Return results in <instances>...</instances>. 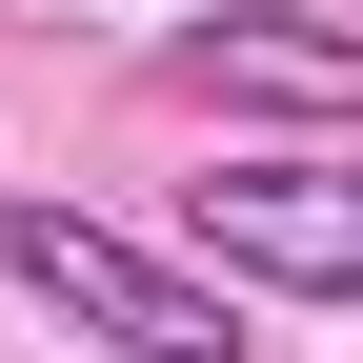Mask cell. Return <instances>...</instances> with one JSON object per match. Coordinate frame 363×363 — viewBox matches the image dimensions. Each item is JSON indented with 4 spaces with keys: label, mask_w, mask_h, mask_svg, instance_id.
I'll return each mask as SVG.
<instances>
[{
    "label": "cell",
    "mask_w": 363,
    "mask_h": 363,
    "mask_svg": "<svg viewBox=\"0 0 363 363\" xmlns=\"http://www.w3.org/2000/svg\"><path fill=\"white\" fill-rule=\"evenodd\" d=\"M0 283L61 303V323L121 343V363H242V283H222V262H162V242H121V222H81V202H21V182H0Z\"/></svg>",
    "instance_id": "obj_1"
},
{
    "label": "cell",
    "mask_w": 363,
    "mask_h": 363,
    "mask_svg": "<svg viewBox=\"0 0 363 363\" xmlns=\"http://www.w3.org/2000/svg\"><path fill=\"white\" fill-rule=\"evenodd\" d=\"M182 242H202L222 283L363 303V162H222V182H182Z\"/></svg>",
    "instance_id": "obj_2"
},
{
    "label": "cell",
    "mask_w": 363,
    "mask_h": 363,
    "mask_svg": "<svg viewBox=\"0 0 363 363\" xmlns=\"http://www.w3.org/2000/svg\"><path fill=\"white\" fill-rule=\"evenodd\" d=\"M162 81H182V101H323V121H363V21H303V0H262V21H202Z\"/></svg>",
    "instance_id": "obj_3"
}]
</instances>
